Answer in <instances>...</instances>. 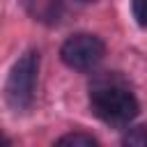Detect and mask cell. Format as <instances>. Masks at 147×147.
Wrapping results in <instances>:
<instances>
[{"instance_id": "5b68a950", "label": "cell", "mask_w": 147, "mask_h": 147, "mask_svg": "<svg viewBox=\"0 0 147 147\" xmlns=\"http://www.w3.org/2000/svg\"><path fill=\"white\" fill-rule=\"evenodd\" d=\"M122 142L124 145H133V147H147V126H136V129L126 131Z\"/></svg>"}, {"instance_id": "8992f818", "label": "cell", "mask_w": 147, "mask_h": 147, "mask_svg": "<svg viewBox=\"0 0 147 147\" xmlns=\"http://www.w3.org/2000/svg\"><path fill=\"white\" fill-rule=\"evenodd\" d=\"M133 16L140 25H147V0H133Z\"/></svg>"}, {"instance_id": "7a4b0ae2", "label": "cell", "mask_w": 147, "mask_h": 147, "mask_svg": "<svg viewBox=\"0 0 147 147\" xmlns=\"http://www.w3.org/2000/svg\"><path fill=\"white\" fill-rule=\"evenodd\" d=\"M37 71H39V55L34 51L21 55L11 67L5 85V99L14 110H25L32 103L37 87Z\"/></svg>"}, {"instance_id": "6da1fadb", "label": "cell", "mask_w": 147, "mask_h": 147, "mask_svg": "<svg viewBox=\"0 0 147 147\" xmlns=\"http://www.w3.org/2000/svg\"><path fill=\"white\" fill-rule=\"evenodd\" d=\"M92 113L113 126H124L138 115V101L126 85L117 80H101L90 92Z\"/></svg>"}, {"instance_id": "ba28073f", "label": "cell", "mask_w": 147, "mask_h": 147, "mask_svg": "<svg viewBox=\"0 0 147 147\" xmlns=\"http://www.w3.org/2000/svg\"><path fill=\"white\" fill-rule=\"evenodd\" d=\"M80 2H94V0H80Z\"/></svg>"}, {"instance_id": "3957f363", "label": "cell", "mask_w": 147, "mask_h": 147, "mask_svg": "<svg viewBox=\"0 0 147 147\" xmlns=\"http://www.w3.org/2000/svg\"><path fill=\"white\" fill-rule=\"evenodd\" d=\"M106 46L99 37L94 34H74L62 44V62L76 71H87L94 69L101 60H103Z\"/></svg>"}, {"instance_id": "52a82bcc", "label": "cell", "mask_w": 147, "mask_h": 147, "mask_svg": "<svg viewBox=\"0 0 147 147\" xmlns=\"http://www.w3.org/2000/svg\"><path fill=\"white\" fill-rule=\"evenodd\" d=\"M0 145H9V138H7L2 131H0Z\"/></svg>"}, {"instance_id": "277c9868", "label": "cell", "mask_w": 147, "mask_h": 147, "mask_svg": "<svg viewBox=\"0 0 147 147\" xmlns=\"http://www.w3.org/2000/svg\"><path fill=\"white\" fill-rule=\"evenodd\" d=\"M57 145H74V147H92V145H96V138H92L90 133H67V136H62L60 140H57Z\"/></svg>"}]
</instances>
